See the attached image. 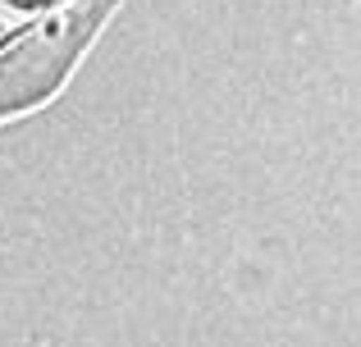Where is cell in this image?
Here are the masks:
<instances>
[{
  "label": "cell",
  "instance_id": "6da1fadb",
  "mask_svg": "<svg viewBox=\"0 0 361 347\" xmlns=\"http://www.w3.org/2000/svg\"><path fill=\"white\" fill-rule=\"evenodd\" d=\"M9 5H18V9H42V5H51V0H9Z\"/></svg>",
  "mask_w": 361,
  "mask_h": 347
}]
</instances>
